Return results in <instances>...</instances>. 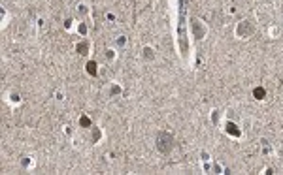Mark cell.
<instances>
[{
    "instance_id": "7",
    "label": "cell",
    "mask_w": 283,
    "mask_h": 175,
    "mask_svg": "<svg viewBox=\"0 0 283 175\" xmlns=\"http://www.w3.org/2000/svg\"><path fill=\"white\" fill-rule=\"evenodd\" d=\"M81 124H83V126H89V124H91V119H89V117H81Z\"/></svg>"
},
{
    "instance_id": "1",
    "label": "cell",
    "mask_w": 283,
    "mask_h": 175,
    "mask_svg": "<svg viewBox=\"0 0 283 175\" xmlns=\"http://www.w3.org/2000/svg\"><path fill=\"white\" fill-rule=\"evenodd\" d=\"M174 145H176V139H174V136L170 132H160L157 136V149L162 155H168L174 149Z\"/></svg>"
},
{
    "instance_id": "3",
    "label": "cell",
    "mask_w": 283,
    "mask_h": 175,
    "mask_svg": "<svg viewBox=\"0 0 283 175\" xmlns=\"http://www.w3.org/2000/svg\"><path fill=\"white\" fill-rule=\"evenodd\" d=\"M227 130H228L230 134H234V136H240V130H238V128H236V126H234V124H228V126H227Z\"/></svg>"
},
{
    "instance_id": "4",
    "label": "cell",
    "mask_w": 283,
    "mask_h": 175,
    "mask_svg": "<svg viewBox=\"0 0 283 175\" xmlns=\"http://www.w3.org/2000/svg\"><path fill=\"white\" fill-rule=\"evenodd\" d=\"M87 70H89L91 76H94V72H97V64H94V62H89V64H87Z\"/></svg>"
},
{
    "instance_id": "8",
    "label": "cell",
    "mask_w": 283,
    "mask_h": 175,
    "mask_svg": "<svg viewBox=\"0 0 283 175\" xmlns=\"http://www.w3.org/2000/svg\"><path fill=\"white\" fill-rule=\"evenodd\" d=\"M144 55H146V57H149V59H153V53H151V49H146V51H144Z\"/></svg>"
},
{
    "instance_id": "2",
    "label": "cell",
    "mask_w": 283,
    "mask_h": 175,
    "mask_svg": "<svg viewBox=\"0 0 283 175\" xmlns=\"http://www.w3.org/2000/svg\"><path fill=\"white\" fill-rule=\"evenodd\" d=\"M247 28H251V24H249V23H242V24H240V32H238V34L247 36V34H249V30H247Z\"/></svg>"
},
{
    "instance_id": "6",
    "label": "cell",
    "mask_w": 283,
    "mask_h": 175,
    "mask_svg": "<svg viewBox=\"0 0 283 175\" xmlns=\"http://www.w3.org/2000/svg\"><path fill=\"white\" fill-rule=\"evenodd\" d=\"M255 96L257 98H264V89H255Z\"/></svg>"
},
{
    "instance_id": "5",
    "label": "cell",
    "mask_w": 283,
    "mask_h": 175,
    "mask_svg": "<svg viewBox=\"0 0 283 175\" xmlns=\"http://www.w3.org/2000/svg\"><path fill=\"white\" fill-rule=\"evenodd\" d=\"M87 45H89V43H79V47H78V51H79V53H83V55H85V53H87V51H89V47H87Z\"/></svg>"
}]
</instances>
